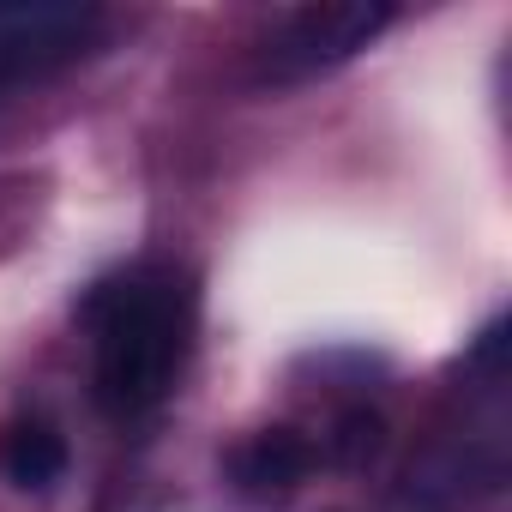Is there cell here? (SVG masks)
I'll return each instance as SVG.
<instances>
[{"label": "cell", "mask_w": 512, "mask_h": 512, "mask_svg": "<svg viewBox=\"0 0 512 512\" xmlns=\"http://www.w3.org/2000/svg\"><path fill=\"white\" fill-rule=\"evenodd\" d=\"M193 326H199V290L181 266L145 260V266L103 278L85 296L97 404L121 422L157 410L187 368Z\"/></svg>", "instance_id": "1"}, {"label": "cell", "mask_w": 512, "mask_h": 512, "mask_svg": "<svg viewBox=\"0 0 512 512\" xmlns=\"http://www.w3.org/2000/svg\"><path fill=\"white\" fill-rule=\"evenodd\" d=\"M398 13L386 0H326V7H302L284 25H272V37L260 43V79L290 85V79H314L332 73L344 61H356Z\"/></svg>", "instance_id": "2"}, {"label": "cell", "mask_w": 512, "mask_h": 512, "mask_svg": "<svg viewBox=\"0 0 512 512\" xmlns=\"http://www.w3.org/2000/svg\"><path fill=\"white\" fill-rule=\"evenodd\" d=\"M103 31L109 19L79 0H0V97L85 61Z\"/></svg>", "instance_id": "3"}, {"label": "cell", "mask_w": 512, "mask_h": 512, "mask_svg": "<svg viewBox=\"0 0 512 512\" xmlns=\"http://www.w3.org/2000/svg\"><path fill=\"white\" fill-rule=\"evenodd\" d=\"M314 458H320V446L302 428H260L229 452V482L253 506H284L308 482Z\"/></svg>", "instance_id": "4"}, {"label": "cell", "mask_w": 512, "mask_h": 512, "mask_svg": "<svg viewBox=\"0 0 512 512\" xmlns=\"http://www.w3.org/2000/svg\"><path fill=\"white\" fill-rule=\"evenodd\" d=\"M0 476L13 488H49L67 476V440L43 416H19L0 428Z\"/></svg>", "instance_id": "5"}, {"label": "cell", "mask_w": 512, "mask_h": 512, "mask_svg": "<svg viewBox=\"0 0 512 512\" xmlns=\"http://www.w3.org/2000/svg\"><path fill=\"white\" fill-rule=\"evenodd\" d=\"M380 446H386V422H380L374 410H344V416L332 422V434H326V452H332V464H344V470L374 464Z\"/></svg>", "instance_id": "6"}]
</instances>
